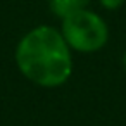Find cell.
Segmentation results:
<instances>
[{
  "label": "cell",
  "instance_id": "obj_1",
  "mask_svg": "<svg viewBox=\"0 0 126 126\" xmlns=\"http://www.w3.org/2000/svg\"><path fill=\"white\" fill-rule=\"evenodd\" d=\"M16 64L24 78L43 88L64 85L73 73V57L62 33L38 26L16 47Z\"/></svg>",
  "mask_w": 126,
  "mask_h": 126
},
{
  "label": "cell",
  "instance_id": "obj_2",
  "mask_svg": "<svg viewBox=\"0 0 126 126\" xmlns=\"http://www.w3.org/2000/svg\"><path fill=\"white\" fill-rule=\"evenodd\" d=\"M62 36L69 48L83 54L100 50L109 38L104 19L90 11H79L62 19Z\"/></svg>",
  "mask_w": 126,
  "mask_h": 126
},
{
  "label": "cell",
  "instance_id": "obj_3",
  "mask_svg": "<svg viewBox=\"0 0 126 126\" xmlns=\"http://www.w3.org/2000/svg\"><path fill=\"white\" fill-rule=\"evenodd\" d=\"M90 0H50V9L54 11L55 16L59 17H67L74 12L85 11Z\"/></svg>",
  "mask_w": 126,
  "mask_h": 126
},
{
  "label": "cell",
  "instance_id": "obj_4",
  "mask_svg": "<svg viewBox=\"0 0 126 126\" xmlns=\"http://www.w3.org/2000/svg\"><path fill=\"white\" fill-rule=\"evenodd\" d=\"M123 2H124V0H100V4H102L105 9H109V11H114V9L121 7Z\"/></svg>",
  "mask_w": 126,
  "mask_h": 126
},
{
  "label": "cell",
  "instance_id": "obj_5",
  "mask_svg": "<svg viewBox=\"0 0 126 126\" xmlns=\"http://www.w3.org/2000/svg\"><path fill=\"white\" fill-rule=\"evenodd\" d=\"M123 66H124V69H126V52H124V55H123Z\"/></svg>",
  "mask_w": 126,
  "mask_h": 126
}]
</instances>
